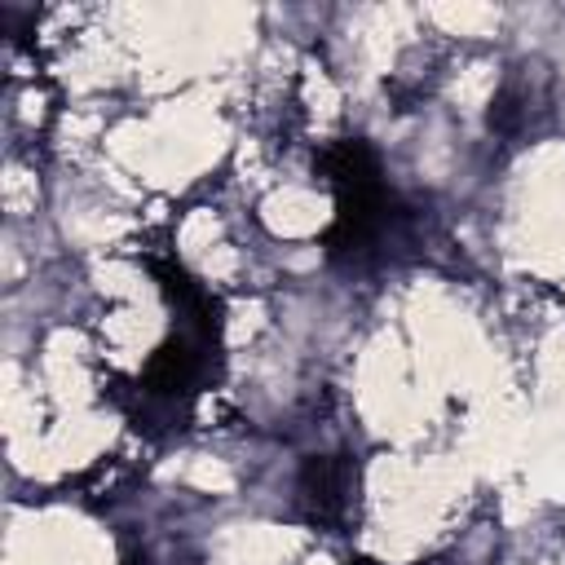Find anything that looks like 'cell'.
<instances>
[{"label": "cell", "mask_w": 565, "mask_h": 565, "mask_svg": "<svg viewBox=\"0 0 565 565\" xmlns=\"http://www.w3.org/2000/svg\"><path fill=\"white\" fill-rule=\"evenodd\" d=\"M318 172L335 194V216L322 234L327 260L344 269L388 260L411 234V207L384 181L380 154L362 137H340L318 150Z\"/></svg>", "instance_id": "6da1fadb"}, {"label": "cell", "mask_w": 565, "mask_h": 565, "mask_svg": "<svg viewBox=\"0 0 565 565\" xmlns=\"http://www.w3.org/2000/svg\"><path fill=\"white\" fill-rule=\"evenodd\" d=\"M358 503V463L349 455H309L296 477V508L318 530H344Z\"/></svg>", "instance_id": "7a4b0ae2"}, {"label": "cell", "mask_w": 565, "mask_h": 565, "mask_svg": "<svg viewBox=\"0 0 565 565\" xmlns=\"http://www.w3.org/2000/svg\"><path fill=\"white\" fill-rule=\"evenodd\" d=\"M534 84H543L539 71L503 79V88H499L494 102H490V128H494V132H503V137L525 132V124H530V115H534V102H539V88H534Z\"/></svg>", "instance_id": "3957f363"}]
</instances>
